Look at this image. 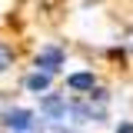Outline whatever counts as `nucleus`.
<instances>
[{"label":"nucleus","instance_id":"obj_6","mask_svg":"<svg viewBox=\"0 0 133 133\" xmlns=\"http://www.w3.org/2000/svg\"><path fill=\"white\" fill-rule=\"evenodd\" d=\"M10 63H14V53H10V47H3V43H0V73H3Z\"/></svg>","mask_w":133,"mask_h":133},{"label":"nucleus","instance_id":"obj_2","mask_svg":"<svg viewBox=\"0 0 133 133\" xmlns=\"http://www.w3.org/2000/svg\"><path fill=\"white\" fill-rule=\"evenodd\" d=\"M3 123H7L10 130H30V127H33V113H30V110H10Z\"/></svg>","mask_w":133,"mask_h":133},{"label":"nucleus","instance_id":"obj_3","mask_svg":"<svg viewBox=\"0 0 133 133\" xmlns=\"http://www.w3.org/2000/svg\"><path fill=\"white\" fill-rule=\"evenodd\" d=\"M43 113L50 116V120H60V116H66V100H60V97H43Z\"/></svg>","mask_w":133,"mask_h":133},{"label":"nucleus","instance_id":"obj_7","mask_svg":"<svg viewBox=\"0 0 133 133\" xmlns=\"http://www.w3.org/2000/svg\"><path fill=\"white\" fill-rule=\"evenodd\" d=\"M116 133H133V127H130V123H123V127H120Z\"/></svg>","mask_w":133,"mask_h":133},{"label":"nucleus","instance_id":"obj_1","mask_svg":"<svg viewBox=\"0 0 133 133\" xmlns=\"http://www.w3.org/2000/svg\"><path fill=\"white\" fill-rule=\"evenodd\" d=\"M60 63H63V50L60 47H47V50H40V57H37V66H43V73H53Z\"/></svg>","mask_w":133,"mask_h":133},{"label":"nucleus","instance_id":"obj_5","mask_svg":"<svg viewBox=\"0 0 133 133\" xmlns=\"http://www.w3.org/2000/svg\"><path fill=\"white\" fill-rule=\"evenodd\" d=\"M27 87H30L33 93H43V90L50 87V73H43V70H37V73H30V77H27Z\"/></svg>","mask_w":133,"mask_h":133},{"label":"nucleus","instance_id":"obj_4","mask_svg":"<svg viewBox=\"0 0 133 133\" xmlns=\"http://www.w3.org/2000/svg\"><path fill=\"white\" fill-rule=\"evenodd\" d=\"M66 87L70 90H93L97 80H93V73H70L66 77Z\"/></svg>","mask_w":133,"mask_h":133}]
</instances>
